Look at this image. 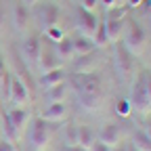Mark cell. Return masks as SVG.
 Here are the masks:
<instances>
[{
  "label": "cell",
  "instance_id": "cell-25",
  "mask_svg": "<svg viewBox=\"0 0 151 151\" xmlns=\"http://www.w3.org/2000/svg\"><path fill=\"white\" fill-rule=\"evenodd\" d=\"M90 151H111V147H109V145H105V143H101L99 139H94V141H92V145H90Z\"/></svg>",
  "mask_w": 151,
  "mask_h": 151
},
{
  "label": "cell",
  "instance_id": "cell-5",
  "mask_svg": "<svg viewBox=\"0 0 151 151\" xmlns=\"http://www.w3.org/2000/svg\"><path fill=\"white\" fill-rule=\"evenodd\" d=\"M130 105L132 109L137 111H147L151 107V94L145 86V80H143V73L139 76V78L134 80V84H132V90H130Z\"/></svg>",
  "mask_w": 151,
  "mask_h": 151
},
{
  "label": "cell",
  "instance_id": "cell-15",
  "mask_svg": "<svg viewBox=\"0 0 151 151\" xmlns=\"http://www.w3.org/2000/svg\"><path fill=\"white\" fill-rule=\"evenodd\" d=\"M13 25L19 32H25L27 25H29V9L23 2H17L15 9H13Z\"/></svg>",
  "mask_w": 151,
  "mask_h": 151
},
{
  "label": "cell",
  "instance_id": "cell-36",
  "mask_svg": "<svg viewBox=\"0 0 151 151\" xmlns=\"http://www.w3.org/2000/svg\"><path fill=\"white\" fill-rule=\"evenodd\" d=\"M145 132H147V137L151 139V120H149V122L145 124Z\"/></svg>",
  "mask_w": 151,
  "mask_h": 151
},
{
  "label": "cell",
  "instance_id": "cell-10",
  "mask_svg": "<svg viewBox=\"0 0 151 151\" xmlns=\"http://www.w3.org/2000/svg\"><path fill=\"white\" fill-rule=\"evenodd\" d=\"M97 139H99L101 143L109 145V147H116V145L122 141V130H120V126H118L116 122H105V124L99 128Z\"/></svg>",
  "mask_w": 151,
  "mask_h": 151
},
{
  "label": "cell",
  "instance_id": "cell-19",
  "mask_svg": "<svg viewBox=\"0 0 151 151\" xmlns=\"http://www.w3.org/2000/svg\"><path fill=\"white\" fill-rule=\"evenodd\" d=\"M116 52H118V65H120V69H122L124 73H130V71H132V52H130L122 42H118Z\"/></svg>",
  "mask_w": 151,
  "mask_h": 151
},
{
  "label": "cell",
  "instance_id": "cell-24",
  "mask_svg": "<svg viewBox=\"0 0 151 151\" xmlns=\"http://www.w3.org/2000/svg\"><path fill=\"white\" fill-rule=\"evenodd\" d=\"M65 34H63V29H61V25H52V27H48V29H44V40L46 42H59L61 38H63Z\"/></svg>",
  "mask_w": 151,
  "mask_h": 151
},
{
  "label": "cell",
  "instance_id": "cell-12",
  "mask_svg": "<svg viewBox=\"0 0 151 151\" xmlns=\"http://www.w3.org/2000/svg\"><path fill=\"white\" fill-rule=\"evenodd\" d=\"M40 118H42L44 122H61V120L67 118V105H65L63 101H59V103H48V105L42 109Z\"/></svg>",
  "mask_w": 151,
  "mask_h": 151
},
{
  "label": "cell",
  "instance_id": "cell-11",
  "mask_svg": "<svg viewBox=\"0 0 151 151\" xmlns=\"http://www.w3.org/2000/svg\"><path fill=\"white\" fill-rule=\"evenodd\" d=\"M65 78H67V73H65V69L59 65V67H52V69H48V71H42L40 78H38V86H40V88H50V86H55V84L65 82Z\"/></svg>",
  "mask_w": 151,
  "mask_h": 151
},
{
  "label": "cell",
  "instance_id": "cell-38",
  "mask_svg": "<svg viewBox=\"0 0 151 151\" xmlns=\"http://www.w3.org/2000/svg\"><path fill=\"white\" fill-rule=\"evenodd\" d=\"M0 126H2V116H0Z\"/></svg>",
  "mask_w": 151,
  "mask_h": 151
},
{
  "label": "cell",
  "instance_id": "cell-6",
  "mask_svg": "<svg viewBox=\"0 0 151 151\" xmlns=\"http://www.w3.org/2000/svg\"><path fill=\"white\" fill-rule=\"evenodd\" d=\"M29 118L32 113L27 107H11L6 111V126H9V132L13 137H17L27 124H29Z\"/></svg>",
  "mask_w": 151,
  "mask_h": 151
},
{
  "label": "cell",
  "instance_id": "cell-40",
  "mask_svg": "<svg viewBox=\"0 0 151 151\" xmlns=\"http://www.w3.org/2000/svg\"><path fill=\"white\" fill-rule=\"evenodd\" d=\"M149 21H151V15H149Z\"/></svg>",
  "mask_w": 151,
  "mask_h": 151
},
{
  "label": "cell",
  "instance_id": "cell-34",
  "mask_svg": "<svg viewBox=\"0 0 151 151\" xmlns=\"http://www.w3.org/2000/svg\"><path fill=\"white\" fill-rule=\"evenodd\" d=\"M4 21H6V13H4V9H2V6H0V29H2Z\"/></svg>",
  "mask_w": 151,
  "mask_h": 151
},
{
  "label": "cell",
  "instance_id": "cell-21",
  "mask_svg": "<svg viewBox=\"0 0 151 151\" xmlns=\"http://www.w3.org/2000/svg\"><path fill=\"white\" fill-rule=\"evenodd\" d=\"M132 145H134L137 151H151V139L147 137L145 130H137L132 134Z\"/></svg>",
  "mask_w": 151,
  "mask_h": 151
},
{
  "label": "cell",
  "instance_id": "cell-27",
  "mask_svg": "<svg viewBox=\"0 0 151 151\" xmlns=\"http://www.w3.org/2000/svg\"><path fill=\"white\" fill-rule=\"evenodd\" d=\"M99 6H103V9H113V6H118V2L116 0H99Z\"/></svg>",
  "mask_w": 151,
  "mask_h": 151
},
{
  "label": "cell",
  "instance_id": "cell-39",
  "mask_svg": "<svg viewBox=\"0 0 151 151\" xmlns=\"http://www.w3.org/2000/svg\"><path fill=\"white\" fill-rule=\"evenodd\" d=\"M0 99H2V92H0Z\"/></svg>",
  "mask_w": 151,
  "mask_h": 151
},
{
  "label": "cell",
  "instance_id": "cell-1",
  "mask_svg": "<svg viewBox=\"0 0 151 151\" xmlns=\"http://www.w3.org/2000/svg\"><path fill=\"white\" fill-rule=\"evenodd\" d=\"M122 38H124V42H122V44H124L132 55L143 52L145 46H147V32H145V27L137 21V19H128V17H126Z\"/></svg>",
  "mask_w": 151,
  "mask_h": 151
},
{
  "label": "cell",
  "instance_id": "cell-18",
  "mask_svg": "<svg viewBox=\"0 0 151 151\" xmlns=\"http://www.w3.org/2000/svg\"><path fill=\"white\" fill-rule=\"evenodd\" d=\"M92 141H94V132H92L90 126H76V137H73L76 145H80L84 149H90Z\"/></svg>",
  "mask_w": 151,
  "mask_h": 151
},
{
  "label": "cell",
  "instance_id": "cell-37",
  "mask_svg": "<svg viewBox=\"0 0 151 151\" xmlns=\"http://www.w3.org/2000/svg\"><path fill=\"white\" fill-rule=\"evenodd\" d=\"M118 2V6H126V0H116Z\"/></svg>",
  "mask_w": 151,
  "mask_h": 151
},
{
  "label": "cell",
  "instance_id": "cell-9",
  "mask_svg": "<svg viewBox=\"0 0 151 151\" xmlns=\"http://www.w3.org/2000/svg\"><path fill=\"white\" fill-rule=\"evenodd\" d=\"M38 19H40V23L44 29L52 27V25H59V19H61V11L55 2H44L40 4L38 9Z\"/></svg>",
  "mask_w": 151,
  "mask_h": 151
},
{
  "label": "cell",
  "instance_id": "cell-35",
  "mask_svg": "<svg viewBox=\"0 0 151 151\" xmlns=\"http://www.w3.org/2000/svg\"><path fill=\"white\" fill-rule=\"evenodd\" d=\"M111 151H128V149H126V145H122V143H118L116 147H111Z\"/></svg>",
  "mask_w": 151,
  "mask_h": 151
},
{
  "label": "cell",
  "instance_id": "cell-4",
  "mask_svg": "<svg viewBox=\"0 0 151 151\" xmlns=\"http://www.w3.org/2000/svg\"><path fill=\"white\" fill-rule=\"evenodd\" d=\"M48 122H44L40 116L38 118H34V120H29V128H27V139H29V143H32V147L34 149H44L46 145H48Z\"/></svg>",
  "mask_w": 151,
  "mask_h": 151
},
{
  "label": "cell",
  "instance_id": "cell-14",
  "mask_svg": "<svg viewBox=\"0 0 151 151\" xmlns=\"http://www.w3.org/2000/svg\"><path fill=\"white\" fill-rule=\"evenodd\" d=\"M103 23H105V32H107L109 42H120L122 40V34H124L126 19H111V17H107Z\"/></svg>",
  "mask_w": 151,
  "mask_h": 151
},
{
  "label": "cell",
  "instance_id": "cell-22",
  "mask_svg": "<svg viewBox=\"0 0 151 151\" xmlns=\"http://www.w3.org/2000/svg\"><path fill=\"white\" fill-rule=\"evenodd\" d=\"M92 42H94V46H97V48L109 44V38H107V32H105V23H103V21H99L97 29H94V34H92Z\"/></svg>",
  "mask_w": 151,
  "mask_h": 151
},
{
  "label": "cell",
  "instance_id": "cell-23",
  "mask_svg": "<svg viewBox=\"0 0 151 151\" xmlns=\"http://www.w3.org/2000/svg\"><path fill=\"white\" fill-rule=\"evenodd\" d=\"M116 113H118L120 118H128L130 113H132V105H130L128 97H122V99L116 101Z\"/></svg>",
  "mask_w": 151,
  "mask_h": 151
},
{
  "label": "cell",
  "instance_id": "cell-7",
  "mask_svg": "<svg viewBox=\"0 0 151 151\" xmlns=\"http://www.w3.org/2000/svg\"><path fill=\"white\" fill-rule=\"evenodd\" d=\"M76 25L80 27V34L92 38L94 29L99 25V17L94 15V11H88L80 4V6H76Z\"/></svg>",
  "mask_w": 151,
  "mask_h": 151
},
{
  "label": "cell",
  "instance_id": "cell-33",
  "mask_svg": "<svg viewBox=\"0 0 151 151\" xmlns=\"http://www.w3.org/2000/svg\"><path fill=\"white\" fill-rule=\"evenodd\" d=\"M4 76H6V63L2 59V55H0V78H4Z\"/></svg>",
  "mask_w": 151,
  "mask_h": 151
},
{
  "label": "cell",
  "instance_id": "cell-41",
  "mask_svg": "<svg viewBox=\"0 0 151 151\" xmlns=\"http://www.w3.org/2000/svg\"><path fill=\"white\" fill-rule=\"evenodd\" d=\"M132 151H137V149H132Z\"/></svg>",
  "mask_w": 151,
  "mask_h": 151
},
{
  "label": "cell",
  "instance_id": "cell-2",
  "mask_svg": "<svg viewBox=\"0 0 151 151\" xmlns=\"http://www.w3.org/2000/svg\"><path fill=\"white\" fill-rule=\"evenodd\" d=\"M4 84H6V90H9V99H11V103L15 105V107H25L27 103H29V88H27V84L19 78L17 73H6L4 76Z\"/></svg>",
  "mask_w": 151,
  "mask_h": 151
},
{
  "label": "cell",
  "instance_id": "cell-32",
  "mask_svg": "<svg viewBox=\"0 0 151 151\" xmlns=\"http://www.w3.org/2000/svg\"><path fill=\"white\" fill-rule=\"evenodd\" d=\"M21 2H23L27 9H34V6H38V4H40L42 0H21Z\"/></svg>",
  "mask_w": 151,
  "mask_h": 151
},
{
  "label": "cell",
  "instance_id": "cell-17",
  "mask_svg": "<svg viewBox=\"0 0 151 151\" xmlns=\"http://www.w3.org/2000/svg\"><path fill=\"white\" fill-rule=\"evenodd\" d=\"M55 52L61 61H69L76 57L73 52V42H71V36H63L59 42H55Z\"/></svg>",
  "mask_w": 151,
  "mask_h": 151
},
{
  "label": "cell",
  "instance_id": "cell-30",
  "mask_svg": "<svg viewBox=\"0 0 151 151\" xmlns=\"http://www.w3.org/2000/svg\"><path fill=\"white\" fill-rule=\"evenodd\" d=\"M143 80H145V86H147V90L151 94V71H145L143 73Z\"/></svg>",
  "mask_w": 151,
  "mask_h": 151
},
{
  "label": "cell",
  "instance_id": "cell-29",
  "mask_svg": "<svg viewBox=\"0 0 151 151\" xmlns=\"http://www.w3.org/2000/svg\"><path fill=\"white\" fill-rule=\"evenodd\" d=\"M63 151H88V149H84V147H80V145H76V143H69V145L63 147Z\"/></svg>",
  "mask_w": 151,
  "mask_h": 151
},
{
  "label": "cell",
  "instance_id": "cell-28",
  "mask_svg": "<svg viewBox=\"0 0 151 151\" xmlns=\"http://www.w3.org/2000/svg\"><path fill=\"white\" fill-rule=\"evenodd\" d=\"M82 6L88 9V11H92L94 6H99V0H82Z\"/></svg>",
  "mask_w": 151,
  "mask_h": 151
},
{
  "label": "cell",
  "instance_id": "cell-16",
  "mask_svg": "<svg viewBox=\"0 0 151 151\" xmlns=\"http://www.w3.org/2000/svg\"><path fill=\"white\" fill-rule=\"evenodd\" d=\"M59 57H57L55 48L52 46H44L42 44V52H40V59H38V65H40L42 71H48L52 67H59Z\"/></svg>",
  "mask_w": 151,
  "mask_h": 151
},
{
  "label": "cell",
  "instance_id": "cell-20",
  "mask_svg": "<svg viewBox=\"0 0 151 151\" xmlns=\"http://www.w3.org/2000/svg\"><path fill=\"white\" fill-rule=\"evenodd\" d=\"M44 92H46L48 103L65 101V97H67V82H61V84H55V86H50V88H44Z\"/></svg>",
  "mask_w": 151,
  "mask_h": 151
},
{
  "label": "cell",
  "instance_id": "cell-26",
  "mask_svg": "<svg viewBox=\"0 0 151 151\" xmlns=\"http://www.w3.org/2000/svg\"><path fill=\"white\" fill-rule=\"evenodd\" d=\"M0 151H17L11 141H0Z\"/></svg>",
  "mask_w": 151,
  "mask_h": 151
},
{
  "label": "cell",
  "instance_id": "cell-13",
  "mask_svg": "<svg viewBox=\"0 0 151 151\" xmlns=\"http://www.w3.org/2000/svg\"><path fill=\"white\" fill-rule=\"evenodd\" d=\"M71 42H73V52H76V57L92 55L94 50H97V46H94V42H92V38H90V36H84V34L71 36Z\"/></svg>",
  "mask_w": 151,
  "mask_h": 151
},
{
  "label": "cell",
  "instance_id": "cell-31",
  "mask_svg": "<svg viewBox=\"0 0 151 151\" xmlns=\"http://www.w3.org/2000/svg\"><path fill=\"white\" fill-rule=\"evenodd\" d=\"M145 2V0H126V6L128 9H137V6H141Z\"/></svg>",
  "mask_w": 151,
  "mask_h": 151
},
{
  "label": "cell",
  "instance_id": "cell-3",
  "mask_svg": "<svg viewBox=\"0 0 151 151\" xmlns=\"http://www.w3.org/2000/svg\"><path fill=\"white\" fill-rule=\"evenodd\" d=\"M73 86L80 94H92V97H101L103 92V82L101 76L94 71H78L73 76Z\"/></svg>",
  "mask_w": 151,
  "mask_h": 151
},
{
  "label": "cell",
  "instance_id": "cell-8",
  "mask_svg": "<svg viewBox=\"0 0 151 151\" xmlns=\"http://www.w3.org/2000/svg\"><path fill=\"white\" fill-rule=\"evenodd\" d=\"M21 52L29 63H38L40 59V52H42V40L38 34H27L21 42Z\"/></svg>",
  "mask_w": 151,
  "mask_h": 151
}]
</instances>
